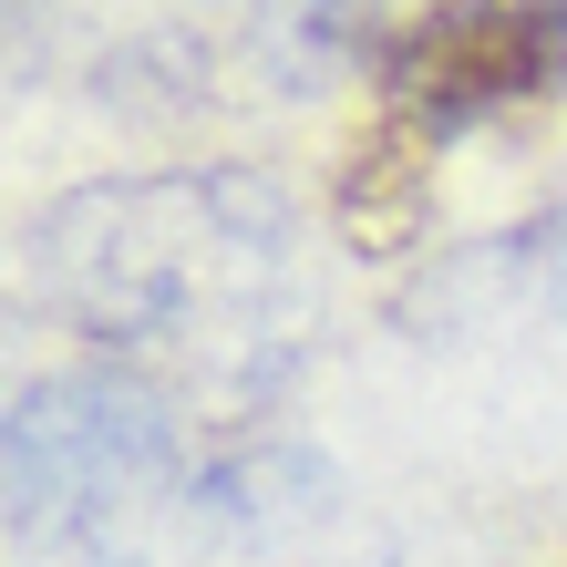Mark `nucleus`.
I'll return each mask as SVG.
<instances>
[{"label": "nucleus", "instance_id": "obj_1", "mask_svg": "<svg viewBox=\"0 0 567 567\" xmlns=\"http://www.w3.org/2000/svg\"><path fill=\"white\" fill-rule=\"evenodd\" d=\"M31 299L104 351H165L248 320L289 269V196L258 165L73 186L31 217Z\"/></svg>", "mask_w": 567, "mask_h": 567}, {"label": "nucleus", "instance_id": "obj_2", "mask_svg": "<svg viewBox=\"0 0 567 567\" xmlns=\"http://www.w3.org/2000/svg\"><path fill=\"white\" fill-rule=\"evenodd\" d=\"M176 464V413L124 361H73L11 392L0 413V495H11V547H62L104 526L124 495H145Z\"/></svg>", "mask_w": 567, "mask_h": 567}, {"label": "nucleus", "instance_id": "obj_3", "mask_svg": "<svg viewBox=\"0 0 567 567\" xmlns=\"http://www.w3.org/2000/svg\"><path fill=\"white\" fill-rule=\"evenodd\" d=\"M557 83V31H547V0L537 11H516V0H464V11H433L403 52H392V83L413 93L423 114H485V104H506V93L526 83Z\"/></svg>", "mask_w": 567, "mask_h": 567}, {"label": "nucleus", "instance_id": "obj_4", "mask_svg": "<svg viewBox=\"0 0 567 567\" xmlns=\"http://www.w3.org/2000/svg\"><path fill=\"white\" fill-rule=\"evenodd\" d=\"M361 31H372V0H269L258 11V62L289 93H320L361 62Z\"/></svg>", "mask_w": 567, "mask_h": 567}, {"label": "nucleus", "instance_id": "obj_5", "mask_svg": "<svg viewBox=\"0 0 567 567\" xmlns=\"http://www.w3.org/2000/svg\"><path fill=\"white\" fill-rule=\"evenodd\" d=\"M516 248H526V279H537V299H547V310L567 320V207H547V217L526 227Z\"/></svg>", "mask_w": 567, "mask_h": 567}, {"label": "nucleus", "instance_id": "obj_6", "mask_svg": "<svg viewBox=\"0 0 567 567\" xmlns=\"http://www.w3.org/2000/svg\"><path fill=\"white\" fill-rule=\"evenodd\" d=\"M547 31H557V83H567V0H547Z\"/></svg>", "mask_w": 567, "mask_h": 567}, {"label": "nucleus", "instance_id": "obj_7", "mask_svg": "<svg viewBox=\"0 0 567 567\" xmlns=\"http://www.w3.org/2000/svg\"><path fill=\"white\" fill-rule=\"evenodd\" d=\"M21 11H31V0H21Z\"/></svg>", "mask_w": 567, "mask_h": 567}]
</instances>
